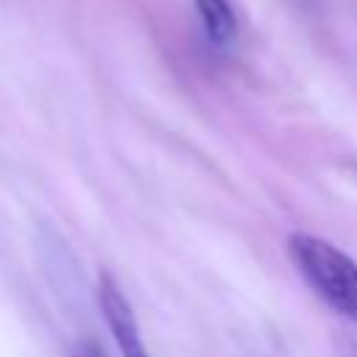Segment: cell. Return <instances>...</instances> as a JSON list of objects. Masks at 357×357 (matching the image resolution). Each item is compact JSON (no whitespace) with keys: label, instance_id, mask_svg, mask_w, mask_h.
<instances>
[{"label":"cell","instance_id":"1","mask_svg":"<svg viewBox=\"0 0 357 357\" xmlns=\"http://www.w3.org/2000/svg\"><path fill=\"white\" fill-rule=\"evenodd\" d=\"M287 257L307 287L337 315L357 324V262L307 231H293L287 237Z\"/></svg>","mask_w":357,"mask_h":357},{"label":"cell","instance_id":"5","mask_svg":"<svg viewBox=\"0 0 357 357\" xmlns=\"http://www.w3.org/2000/svg\"><path fill=\"white\" fill-rule=\"evenodd\" d=\"M73 357H106V351L95 343V340H81L78 346H75V354Z\"/></svg>","mask_w":357,"mask_h":357},{"label":"cell","instance_id":"2","mask_svg":"<svg viewBox=\"0 0 357 357\" xmlns=\"http://www.w3.org/2000/svg\"><path fill=\"white\" fill-rule=\"evenodd\" d=\"M98 307H100L103 321H106V326L114 337V346H117L120 357H151L145 343H142L134 307H131L128 296L123 293V287L117 284V279L109 271L98 273Z\"/></svg>","mask_w":357,"mask_h":357},{"label":"cell","instance_id":"4","mask_svg":"<svg viewBox=\"0 0 357 357\" xmlns=\"http://www.w3.org/2000/svg\"><path fill=\"white\" fill-rule=\"evenodd\" d=\"M335 357H357V340L346 335H335Z\"/></svg>","mask_w":357,"mask_h":357},{"label":"cell","instance_id":"3","mask_svg":"<svg viewBox=\"0 0 357 357\" xmlns=\"http://www.w3.org/2000/svg\"><path fill=\"white\" fill-rule=\"evenodd\" d=\"M195 11L201 17L204 33L209 36L212 45L229 47L237 36V20L229 6V0H195Z\"/></svg>","mask_w":357,"mask_h":357}]
</instances>
